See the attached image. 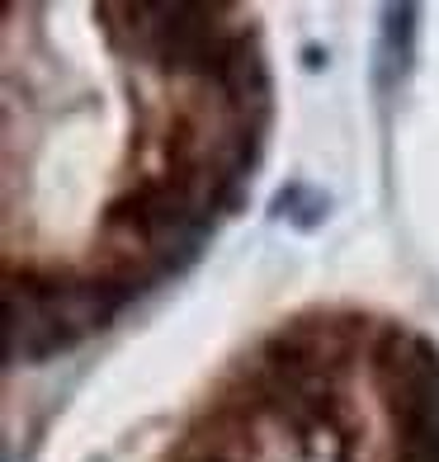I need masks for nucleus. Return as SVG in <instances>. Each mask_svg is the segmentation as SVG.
Here are the masks:
<instances>
[{
	"instance_id": "f257e3e1",
	"label": "nucleus",
	"mask_w": 439,
	"mask_h": 462,
	"mask_svg": "<svg viewBox=\"0 0 439 462\" xmlns=\"http://www.w3.org/2000/svg\"><path fill=\"white\" fill-rule=\"evenodd\" d=\"M61 349H71V335L52 321V311L38 298L29 269H10L5 274V359L43 364Z\"/></svg>"
}]
</instances>
